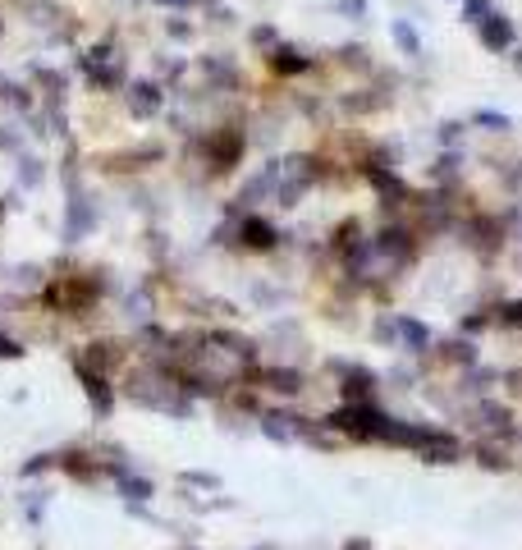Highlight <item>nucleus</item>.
<instances>
[{"instance_id":"nucleus-3","label":"nucleus","mask_w":522,"mask_h":550,"mask_svg":"<svg viewBox=\"0 0 522 550\" xmlns=\"http://www.w3.org/2000/svg\"><path fill=\"white\" fill-rule=\"evenodd\" d=\"M477 33H481V46L495 51V55H504L513 46V23L504 19V14H490L486 23H477Z\"/></svg>"},{"instance_id":"nucleus-7","label":"nucleus","mask_w":522,"mask_h":550,"mask_svg":"<svg viewBox=\"0 0 522 550\" xmlns=\"http://www.w3.org/2000/svg\"><path fill=\"white\" fill-rule=\"evenodd\" d=\"M271 65L280 69V74H303L312 60H307V55H298V51H289V46H280V51L271 55Z\"/></svg>"},{"instance_id":"nucleus-8","label":"nucleus","mask_w":522,"mask_h":550,"mask_svg":"<svg viewBox=\"0 0 522 550\" xmlns=\"http://www.w3.org/2000/svg\"><path fill=\"white\" fill-rule=\"evenodd\" d=\"M243 239H248L252 248H271V243H275V230L266 225V220H243Z\"/></svg>"},{"instance_id":"nucleus-14","label":"nucleus","mask_w":522,"mask_h":550,"mask_svg":"<svg viewBox=\"0 0 522 550\" xmlns=\"http://www.w3.org/2000/svg\"><path fill=\"white\" fill-rule=\"evenodd\" d=\"M161 5H193V0H161Z\"/></svg>"},{"instance_id":"nucleus-9","label":"nucleus","mask_w":522,"mask_h":550,"mask_svg":"<svg viewBox=\"0 0 522 550\" xmlns=\"http://www.w3.org/2000/svg\"><path fill=\"white\" fill-rule=\"evenodd\" d=\"M440 358H449V363H477V344L472 340H454V344H445V349H440Z\"/></svg>"},{"instance_id":"nucleus-5","label":"nucleus","mask_w":522,"mask_h":550,"mask_svg":"<svg viewBox=\"0 0 522 550\" xmlns=\"http://www.w3.org/2000/svg\"><path fill=\"white\" fill-rule=\"evenodd\" d=\"M367 179L376 184L381 202H408V188H403L399 175H390V170H381V165H367Z\"/></svg>"},{"instance_id":"nucleus-13","label":"nucleus","mask_w":522,"mask_h":550,"mask_svg":"<svg viewBox=\"0 0 522 550\" xmlns=\"http://www.w3.org/2000/svg\"><path fill=\"white\" fill-rule=\"evenodd\" d=\"M463 14H468V23H486L495 10H490V0H463Z\"/></svg>"},{"instance_id":"nucleus-10","label":"nucleus","mask_w":522,"mask_h":550,"mask_svg":"<svg viewBox=\"0 0 522 550\" xmlns=\"http://www.w3.org/2000/svg\"><path fill=\"white\" fill-rule=\"evenodd\" d=\"M266 385H271V390H280V395H298V390H303L298 372H266Z\"/></svg>"},{"instance_id":"nucleus-4","label":"nucleus","mask_w":522,"mask_h":550,"mask_svg":"<svg viewBox=\"0 0 522 550\" xmlns=\"http://www.w3.org/2000/svg\"><path fill=\"white\" fill-rule=\"evenodd\" d=\"M394 335L403 340L408 353H426V344H431V330H426L422 321H413V317H394Z\"/></svg>"},{"instance_id":"nucleus-12","label":"nucleus","mask_w":522,"mask_h":550,"mask_svg":"<svg viewBox=\"0 0 522 550\" xmlns=\"http://www.w3.org/2000/svg\"><path fill=\"white\" fill-rule=\"evenodd\" d=\"M495 321H500V326H513V330H522V298L504 303V308H500V317H495Z\"/></svg>"},{"instance_id":"nucleus-2","label":"nucleus","mask_w":522,"mask_h":550,"mask_svg":"<svg viewBox=\"0 0 522 550\" xmlns=\"http://www.w3.org/2000/svg\"><path fill=\"white\" fill-rule=\"evenodd\" d=\"M376 253H381V257H394V266L413 262V234L399 230V225H390V230H381V239H376Z\"/></svg>"},{"instance_id":"nucleus-6","label":"nucleus","mask_w":522,"mask_h":550,"mask_svg":"<svg viewBox=\"0 0 522 550\" xmlns=\"http://www.w3.org/2000/svg\"><path fill=\"white\" fill-rule=\"evenodd\" d=\"M390 33H394V42L403 46V55H413V60L422 55V37L413 33V23H408V19H394V23H390Z\"/></svg>"},{"instance_id":"nucleus-1","label":"nucleus","mask_w":522,"mask_h":550,"mask_svg":"<svg viewBox=\"0 0 522 550\" xmlns=\"http://www.w3.org/2000/svg\"><path fill=\"white\" fill-rule=\"evenodd\" d=\"M330 427L344 431L353 440H390V413H381L376 404H344L339 413H330Z\"/></svg>"},{"instance_id":"nucleus-11","label":"nucleus","mask_w":522,"mask_h":550,"mask_svg":"<svg viewBox=\"0 0 522 550\" xmlns=\"http://www.w3.org/2000/svg\"><path fill=\"white\" fill-rule=\"evenodd\" d=\"M472 124H481V129H490V133H504V129H509V115H495V110H477V115H472Z\"/></svg>"}]
</instances>
